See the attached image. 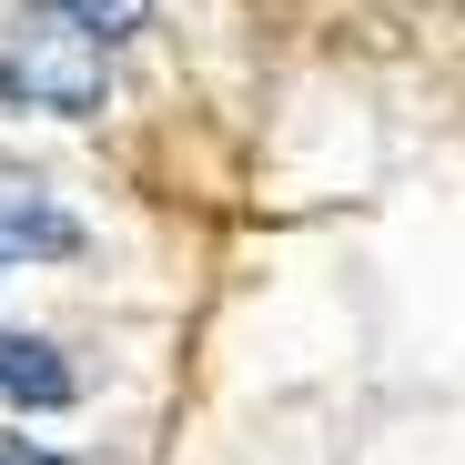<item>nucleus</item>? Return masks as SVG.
I'll return each mask as SVG.
<instances>
[{"mask_svg":"<svg viewBox=\"0 0 465 465\" xmlns=\"http://www.w3.org/2000/svg\"><path fill=\"white\" fill-rule=\"evenodd\" d=\"M112 92V61L92 31H71L51 11H31L11 41H0V102L11 112H51V122H92Z\"/></svg>","mask_w":465,"mask_h":465,"instance_id":"obj_1","label":"nucleus"},{"mask_svg":"<svg viewBox=\"0 0 465 465\" xmlns=\"http://www.w3.org/2000/svg\"><path fill=\"white\" fill-rule=\"evenodd\" d=\"M71 395H82V374L61 364V344L21 334V324H0V405H21V415H61Z\"/></svg>","mask_w":465,"mask_h":465,"instance_id":"obj_3","label":"nucleus"},{"mask_svg":"<svg viewBox=\"0 0 465 465\" xmlns=\"http://www.w3.org/2000/svg\"><path fill=\"white\" fill-rule=\"evenodd\" d=\"M41 11H51V21H71V31H92V41L112 51V41H132V31L152 21V0H41Z\"/></svg>","mask_w":465,"mask_h":465,"instance_id":"obj_4","label":"nucleus"},{"mask_svg":"<svg viewBox=\"0 0 465 465\" xmlns=\"http://www.w3.org/2000/svg\"><path fill=\"white\" fill-rule=\"evenodd\" d=\"M0 465H71V455H51V445H21V435H11V445H0Z\"/></svg>","mask_w":465,"mask_h":465,"instance_id":"obj_5","label":"nucleus"},{"mask_svg":"<svg viewBox=\"0 0 465 465\" xmlns=\"http://www.w3.org/2000/svg\"><path fill=\"white\" fill-rule=\"evenodd\" d=\"M71 253H82V223H71L51 193H31V183H0V273L71 263Z\"/></svg>","mask_w":465,"mask_h":465,"instance_id":"obj_2","label":"nucleus"}]
</instances>
